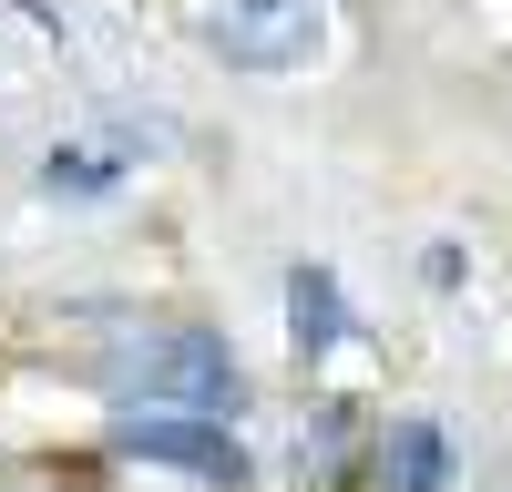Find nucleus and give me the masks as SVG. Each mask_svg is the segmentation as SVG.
<instances>
[{
  "instance_id": "f257e3e1",
  "label": "nucleus",
  "mask_w": 512,
  "mask_h": 492,
  "mask_svg": "<svg viewBox=\"0 0 512 492\" xmlns=\"http://www.w3.org/2000/svg\"><path fill=\"white\" fill-rule=\"evenodd\" d=\"M103 390L123 410H185V421H226L236 410V359L205 328H144L103 359Z\"/></svg>"
},
{
  "instance_id": "20e7f679",
  "label": "nucleus",
  "mask_w": 512,
  "mask_h": 492,
  "mask_svg": "<svg viewBox=\"0 0 512 492\" xmlns=\"http://www.w3.org/2000/svg\"><path fill=\"white\" fill-rule=\"evenodd\" d=\"M390 492H441V431H431V421H400V441H390Z\"/></svg>"
},
{
  "instance_id": "7ed1b4c3",
  "label": "nucleus",
  "mask_w": 512,
  "mask_h": 492,
  "mask_svg": "<svg viewBox=\"0 0 512 492\" xmlns=\"http://www.w3.org/2000/svg\"><path fill=\"white\" fill-rule=\"evenodd\" d=\"M113 441L144 451V462H185V472H205V482H236V472H246L236 431H226V421H185V410H123Z\"/></svg>"
},
{
  "instance_id": "39448f33",
  "label": "nucleus",
  "mask_w": 512,
  "mask_h": 492,
  "mask_svg": "<svg viewBox=\"0 0 512 492\" xmlns=\"http://www.w3.org/2000/svg\"><path fill=\"white\" fill-rule=\"evenodd\" d=\"M287 308H297V349H328V328H338V287H328V277H297Z\"/></svg>"
},
{
  "instance_id": "f03ea898",
  "label": "nucleus",
  "mask_w": 512,
  "mask_h": 492,
  "mask_svg": "<svg viewBox=\"0 0 512 492\" xmlns=\"http://www.w3.org/2000/svg\"><path fill=\"white\" fill-rule=\"evenodd\" d=\"M195 31L236 72H308L338 21H328V0H195Z\"/></svg>"
}]
</instances>
